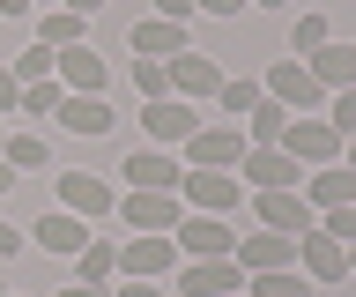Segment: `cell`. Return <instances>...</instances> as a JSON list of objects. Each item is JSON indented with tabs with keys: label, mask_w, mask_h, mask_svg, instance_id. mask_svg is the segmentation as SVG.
<instances>
[{
	"label": "cell",
	"mask_w": 356,
	"mask_h": 297,
	"mask_svg": "<svg viewBox=\"0 0 356 297\" xmlns=\"http://www.w3.org/2000/svg\"><path fill=\"white\" fill-rule=\"evenodd\" d=\"M171 246H178V260H230L238 252V230H230V216H193L186 208V223L171 230Z\"/></svg>",
	"instance_id": "6da1fadb"
},
{
	"label": "cell",
	"mask_w": 356,
	"mask_h": 297,
	"mask_svg": "<svg viewBox=\"0 0 356 297\" xmlns=\"http://www.w3.org/2000/svg\"><path fill=\"white\" fill-rule=\"evenodd\" d=\"M178 268V246L171 230H134V238H119V275L127 282H156V275Z\"/></svg>",
	"instance_id": "7a4b0ae2"
},
{
	"label": "cell",
	"mask_w": 356,
	"mask_h": 297,
	"mask_svg": "<svg viewBox=\"0 0 356 297\" xmlns=\"http://www.w3.org/2000/svg\"><path fill=\"white\" fill-rule=\"evenodd\" d=\"M252 216H260V230H282V238H312V230H319V208L305 201V186L252 193Z\"/></svg>",
	"instance_id": "3957f363"
},
{
	"label": "cell",
	"mask_w": 356,
	"mask_h": 297,
	"mask_svg": "<svg viewBox=\"0 0 356 297\" xmlns=\"http://www.w3.org/2000/svg\"><path fill=\"white\" fill-rule=\"evenodd\" d=\"M141 134H149V149H186L200 134V112L186 97H156V104H141Z\"/></svg>",
	"instance_id": "277c9868"
},
{
	"label": "cell",
	"mask_w": 356,
	"mask_h": 297,
	"mask_svg": "<svg viewBox=\"0 0 356 297\" xmlns=\"http://www.w3.org/2000/svg\"><path fill=\"white\" fill-rule=\"evenodd\" d=\"M178 201L193 208V216H230V208L245 201V179L238 171H186V179H178Z\"/></svg>",
	"instance_id": "5b68a950"
},
{
	"label": "cell",
	"mask_w": 356,
	"mask_h": 297,
	"mask_svg": "<svg viewBox=\"0 0 356 297\" xmlns=\"http://www.w3.org/2000/svg\"><path fill=\"white\" fill-rule=\"evenodd\" d=\"M260 90L275 97V104H282L289 119H312V104L327 97V90H319V82H312V67H305V60H275V67L260 74Z\"/></svg>",
	"instance_id": "8992f818"
},
{
	"label": "cell",
	"mask_w": 356,
	"mask_h": 297,
	"mask_svg": "<svg viewBox=\"0 0 356 297\" xmlns=\"http://www.w3.org/2000/svg\"><path fill=\"white\" fill-rule=\"evenodd\" d=\"M238 156H245V127H230V119H216L186 141V171H238Z\"/></svg>",
	"instance_id": "52a82bcc"
},
{
	"label": "cell",
	"mask_w": 356,
	"mask_h": 297,
	"mask_svg": "<svg viewBox=\"0 0 356 297\" xmlns=\"http://www.w3.org/2000/svg\"><path fill=\"white\" fill-rule=\"evenodd\" d=\"M238 179H245V193H282V186H305V163L289 149H245Z\"/></svg>",
	"instance_id": "ba28073f"
},
{
	"label": "cell",
	"mask_w": 356,
	"mask_h": 297,
	"mask_svg": "<svg viewBox=\"0 0 356 297\" xmlns=\"http://www.w3.org/2000/svg\"><path fill=\"white\" fill-rule=\"evenodd\" d=\"M119 223L127 230H178L186 201L178 193H134V186H119Z\"/></svg>",
	"instance_id": "9c48e42d"
},
{
	"label": "cell",
	"mask_w": 356,
	"mask_h": 297,
	"mask_svg": "<svg viewBox=\"0 0 356 297\" xmlns=\"http://www.w3.org/2000/svg\"><path fill=\"white\" fill-rule=\"evenodd\" d=\"M52 208H67V216H111V208H119V186L111 179H97V171H60V201Z\"/></svg>",
	"instance_id": "30bf717a"
},
{
	"label": "cell",
	"mask_w": 356,
	"mask_h": 297,
	"mask_svg": "<svg viewBox=\"0 0 356 297\" xmlns=\"http://www.w3.org/2000/svg\"><path fill=\"white\" fill-rule=\"evenodd\" d=\"M282 149L297 163H312V171H319V163H341V134H334L327 119H289V127H282Z\"/></svg>",
	"instance_id": "8fae6325"
},
{
	"label": "cell",
	"mask_w": 356,
	"mask_h": 297,
	"mask_svg": "<svg viewBox=\"0 0 356 297\" xmlns=\"http://www.w3.org/2000/svg\"><path fill=\"white\" fill-rule=\"evenodd\" d=\"M119 179H127L134 193H178V179H186V171H178L171 149H134V156L119 163Z\"/></svg>",
	"instance_id": "7c38bea8"
},
{
	"label": "cell",
	"mask_w": 356,
	"mask_h": 297,
	"mask_svg": "<svg viewBox=\"0 0 356 297\" xmlns=\"http://www.w3.org/2000/svg\"><path fill=\"white\" fill-rule=\"evenodd\" d=\"M52 82H60L67 97H104V82H111V67L97 60L89 45H67L60 60H52Z\"/></svg>",
	"instance_id": "4fadbf2b"
},
{
	"label": "cell",
	"mask_w": 356,
	"mask_h": 297,
	"mask_svg": "<svg viewBox=\"0 0 356 297\" xmlns=\"http://www.w3.org/2000/svg\"><path fill=\"white\" fill-rule=\"evenodd\" d=\"M30 246H44L52 260H74V252L89 246V223H82V216H67V208H44L38 223H30Z\"/></svg>",
	"instance_id": "5bb4252c"
},
{
	"label": "cell",
	"mask_w": 356,
	"mask_h": 297,
	"mask_svg": "<svg viewBox=\"0 0 356 297\" xmlns=\"http://www.w3.org/2000/svg\"><path fill=\"white\" fill-rule=\"evenodd\" d=\"M222 90V60L216 52H178L171 60V97H186V104H200V97Z\"/></svg>",
	"instance_id": "9a60e30c"
},
{
	"label": "cell",
	"mask_w": 356,
	"mask_h": 297,
	"mask_svg": "<svg viewBox=\"0 0 356 297\" xmlns=\"http://www.w3.org/2000/svg\"><path fill=\"white\" fill-rule=\"evenodd\" d=\"M230 290H245L238 260H186L178 268V297H230Z\"/></svg>",
	"instance_id": "2e32d148"
},
{
	"label": "cell",
	"mask_w": 356,
	"mask_h": 297,
	"mask_svg": "<svg viewBox=\"0 0 356 297\" xmlns=\"http://www.w3.org/2000/svg\"><path fill=\"white\" fill-rule=\"evenodd\" d=\"M245 275H267V268H297V238H282V230H252V238H238V252H230Z\"/></svg>",
	"instance_id": "e0dca14e"
},
{
	"label": "cell",
	"mask_w": 356,
	"mask_h": 297,
	"mask_svg": "<svg viewBox=\"0 0 356 297\" xmlns=\"http://www.w3.org/2000/svg\"><path fill=\"white\" fill-rule=\"evenodd\" d=\"M297 275L305 282H341L349 275V252L334 246L327 230H312V238H297Z\"/></svg>",
	"instance_id": "ac0fdd59"
},
{
	"label": "cell",
	"mask_w": 356,
	"mask_h": 297,
	"mask_svg": "<svg viewBox=\"0 0 356 297\" xmlns=\"http://www.w3.org/2000/svg\"><path fill=\"white\" fill-rule=\"evenodd\" d=\"M305 201L327 216V208H356V171L349 163H319V171H305Z\"/></svg>",
	"instance_id": "d6986e66"
},
{
	"label": "cell",
	"mask_w": 356,
	"mask_h": 297,
	"mask_svg": "<svg viewBox=\"0 0 356 297\" xmlns=\"http://www.w3.org/2000/svg\"><path fill=\"white\" fill-rule=\"evenodd\" d=\"M67 127V134H82V141H97V134H111V104L104 97H60V112H52Z\"/></svg>",
	"instance_id": "ffe728a7"
},
{
	"label": "cell",
	"mask_w": 356,
	"mask_h": 297,
	"mask_svg": "<svg viewBox=\"0 0 356 297\" xmlns=\"http://www.w3.org/2000/svg\"><path fill=\"white\" fill-rule=\"evenodd\" d=\"M305 67H312L319 90H356V45H319Z\"/></svg>",
	"instance_id": "44dd1931"
},
{
	"label": "cell",
	"mask_w": 356,
	"mask_h": 297,
	"mask_svg": "<svg viewBox=\"0 0 356 297\" xmlns=\"http://www.w3.org/2000/svg\"><path fill=\"white\" fill-rule=\"evenodd\" d=\"M134 52H141V60H178V52H193V45H186V23H163V15H149V23L134 30Z\"/></svg>",
	"instance_id": "7402d4cb"
},
{
	"label": "cell",
	"mask_w": 356,
	"mask_h": 297,
	"mask_svg": "<svg viewBox=\"0 0 356 297\" xmlns=\"http://www.w3.org/2000/svg\"><path fill=\"white\" fill-rule=\"evenodd\" d=\"M238 127H245V149H282V127H289V112L275 104V97H260V104H252V112L238 119Z\"/></svg>",
	"instance_id": "603a6c76"
},
{
	"label": "cell",
	"mask_w": 356,
	"mask_h": 297,
	"mask_svg": "<svg viewBox=\"0 0 356 297\" xmlns=\"http://www.w3.org/2000/svg\"><path fill=\"white\" fill-rule=\"evenodd\" d=\"M111 275H119V238H89V246L74 252V282H89V290H104Z\"/></svg>",
	"instance_id": "cb8c5ba5"
},
{
	"label": "cell",
	"mask_w": 356,
	"mask_h": 297,
	"mask_svg": "<svg viewBox=\"0 0 356 297\" xmlns=\"http://www.w3.org/2000/svg\"><path fill=\"white\" fill-rule=\"evenodd\" d=\"M38 45H52V52H67V45H89V15H74V8H44Z\"/></svg>",
	"instance_id": "d4e9b609"
},
{
	"label": "cell",
	"mask_w": 356,
	"mask_h": 297,
	"mask_svg": "<svg viewBox=\"0 0 356 297\" xmlns=\"http://www.w3.org/2000/svg\"><path fill=\"white\" fill-rule=\"evenodd\" d=\"M260 82H252V74H222V90H216V104H222V119H230V127H238L245 112H252V104H260Z\"/></svg>",
	"instance_id": "484cf974"
},
{
	"label": "cell",
	"mask_w": 356,
	"mask_h": 297,
	"mask_svg": "<svg viewBox=\"0 0 356 297\" xmlns=\"http://www.w3.org/2000/svg\"><path fill=\"white\" fill-rule=\"evenodd\" d=\"M245 297H312V282L297 268H267V275H245Z\"/></svg>",
	"instance_id": "4316f807"
},
{
	"label": "cell",
	"mask_w": 356,
	"mask_h": 297,
	"mask_svg": "<svg viewBox=\"0 0 356 297\" xmlns=\"http://www.w3.org/2000/svg\"><path fill=\"white\" fill-rule=\"evenodd\" d=\"M319 45H334V30L327 15H297V30H289V60H312Z\"/></svg>",
	"instance_id": "83f0119b"
},
{
	"label": "cell",
	"mask_w": 356,
	"mask_h": 297,
	"mask_svg": "<svg viewBox=\"0 0 356 297\" xmlns=\"http://www.w3.org/2000/svg\"><path fill=\"white\" fill-rule=\"evenodd\" d=\"M0 156H8V171H44V134H8Z\"/></svg>",
	"instance_id": "f1b7e54d"
},
{
	"label": "cell",
	"mask_w": 356,
	"mask_h": 297,
	"mask_svg": "<svg viewBox=\"0 0 356 297\" xmlns=\"http://www.w3.org/2000/svg\"><path fill=\"white\" fill-rule=\"evenodd\" d=\"M134 90L149 97V104H156V97H171V60H141V52H134Z\"/></svg>",
	"instance_id": "f546056e"
},
{
	"label": "cell",
	"mask_w": 356,
	"mask_h": 297,
	"mask_svg": "<svg viewBox=\"0 0 356 297\" xmlns=\"http://www.w3.org/2000/svg\"><path fill=\"white\" fill-rule=\"evenodd\" d=\"M60 97H67L60 82H22V104H15V112L22 119H52V112H60Z\"/></svg>",
	"instance_id": "4dcf8cb0"
},
{
	"label": "cell",
	"mask_w": 356,
	"mask_h": 297,
	"mask_svg": "<svg viewBox=\"0 0 356 297\" xmlns=\"http://www.w3.org/2000/svg\"><path fill=\"white\" fill-rule=\"evenodd\" d=\"M52 60H60L52 45H30V52H15V60H8V74H15V82H52Z\"/></svg>",
	"instance_id": "1f68e13d"
},
{
	"label": "cell",
	"mask_w": 356,
	"mask_h": 297,
	"mask_svg": "<svg viewBox=\"0 0 356 297\" xmlns=\"http://www.w3.org/2000/svg\"><path fill=\"white\" fill-rule=\"evenodd\" d=\"M319 230H327L341 252H356V208H327V216H319Z\"/></svg>",
	"instance_id": "d6a6232c"
},
{
	"label": "cell",
	"mask_w": 356,
	"mask_h": 297,
	"mask_svg": "<svg viewBox=\"0 0 356 297\" xmlns=\"http://www.w3.org/2000/svg\"><path fill=\"white\" fill-rule=\"evenodd\" d=\"M22 246H30V230H15V223H8V216H0V260H15Z\"/></svg>",
	"instance_id": "836d02e7"
},
{
	"label": "cell",
	"mask_w": 356,
	"mask_h": 297,
	"mask_svg": "<svg viewBox=\"0 0 356 297\" xmlns=\"http://www.w3.org/2000/svg\"><path fill=\"white\" fill-rule=\"evenodd\" d=\"M15 104H22V82H15V74H8V67H0V119L15 112Z\"/></svg>",
	"instance_id": "e575fe53"
},
{
	"label": "cell",
	"mask_w": 356,
	"mask_h": 297,
	"mask_svg": "<svg viewBox=\"0 0 356 297\" xmlns=\"http://www.w3.org/2000/svg\"><path fill=\"white\" fill-rule=\"evenodd\" d=\"M156 15L163 23H193V0H156Z\"/></svg>",
	"instance_id": "d590c367"
},
{
	"label": "cell",
	"mask_w": 356,
	"mask_h": 297,
	"mask_svg": "<svg viewBox=\"0 0 356 297\" xmlns=\"http://www.w3.org/2000/svg\"><path fill=\"white\" fill-rule=\"evenodd\" d=\"M245 0H193V15H238Z\"/></svg>",
	"instance_id": "8d00e7d4"
},
{
	"label": "cell",
	"mask_w": 356,
	"mask_h": 297,
	"mask_svg": "<svg viewBox=\"0 0 356 297\" xmlns=\"http://www.w3.org/2000/svg\"><path fill=\"white\" fill-rule=\"evenodd\" d=\"M111 297H163V290H156V282H119Z\"/></svg>",
	"instance_id": "74e56055"
},
{
	"label": "cell",
	"mask_w": 356,
	"mask_h": 297,
	"mask_svg": "<svg viewBox=\"0 0 356 297\" xmlns=\"http://www.w3.org/2000/svg\"><path fill=\"white\" fill-rule=\"evenodd\" d=\"M67 8H74V15H97V8H111V0H67Z\"/></svg>",
	"instance_id": "f35d334b"
},
{
	"label": "cell",
	"mask_w": 356,
	"mask_h": 297,
	"mask_svg": "<svg viewBox=\"0 0 356 297\" xmlns=\"http://www.w3.org/2000/svg\"><path fill=\"white\" fill-rule=\"evenodd\" d=\"M60 297H104V290H89V282H67V290Z\"/></svg>",
	"instance_id": "ab89813d"
},
{
	"label": "cell",
	"mask_w": 356,
	"mask_h": 297,
	"mask_svg": "<svg viewBox=\"0 0 356 297\" xmlns=\"http://www.w3.org/2000/svg\"><path fill=\"white\" fill-rule=\"evenodd\" d=\"M0 15H30V0H0Z\"/></svg>",
	"instance_id": "60d3db41"
},
{
	"label": "cell",
	"mask_w": 356,
	"mask_h": 297,
	"mask_svg": "<svg viewBox=\"0 0 356 297\" xmlns=\"http://www.w3.org/2000/svg\"><path fill=\"white\" fill-rule=\"evenodd\" d=\"M22 179V171H8V156H0V193H8V186H15Z\"/></svg>",
	"instance_id": "b9f144b4"
},
{
	"label": "cell",
	"mask_w": 356,
	"mask_h": 297,
	"mask_svg": "<svg viewBox=\"0 0 356 297\" xmlns=\"http://www.w3.org/2000/svg\"><path fill=\"white\" fill-rule=\"evenodd\" d=\"M341 163H349V171H356V134H349V141H341Z\"/></svg>",
	"instance_id": "7bdbcfd3"
},
{
	"label": "cell",
	"mask_w": 356,
	"mask_h": 297,
	"mask_svg": "<svg viewBox=\"0 0 356 297\" xmlns=\"http://www.w3.org/2000/svg\"><path fill=\"white\" fill-rule=\"evenodd\" d=\"M252 8H289V0H252Z\"/></svg>",
	"instance_id": "ee69618b"
},
{
	"label": "cell",
	"mask_w": 356,
	"mask_h": 297,
	"mask_svg": "<svg viewBox=\"0 0 356 297\" xmlns=\"http://www.w3.org/2000/svg\"><path fill=\"white\" fill-rule=\"evenodd\" d=\"M44 8H67V0H44Z\"/></svg>",
	"instance_id": "f6af8a7d"
},
{
	"label": "cell",
	"mask_w": 356,
	"mask_h": 297,
	"mask_svg": "<svg viewBox=\"0 0 356 297\" xmlns=\"http://www.w3.org/2000/svg\"><path fill=\"white\" fill-rule=\"evenodd\" d=\"M0 141H8V119H0Z\"/></svg>",
	"instance_id": "bcb514c9"
},
{
	"label": "cell",
	"mask_w": 356,
	"mask_h": 297,
	"mask_svg": "<svg viewBox=\"0 0 356 297\" xmlns=\"http://www.w3.org/2000/svg\"><path fill=\"white\" fill-rule=\"evenodd\" d=\"M0 297H22V290H0Z\"/></svg>",
	"instance_id": "7dc6e473"
},
{
	"label": "cell",
	"mask_w": 356,
	"mask_h": 297,
	"mask_svg": "<svg viewBox=\"0 0 356 297\" xmlns=\"http://www.w3.org/2000/svg\"><path fill=\"white\" fill-rule=\"evenodd\" d=\"M349 268H356V252H349Z\"/></svg>",
	"instance_id": "c3c4849f"
},
{
	"label": "cell",
	"mask_w": 356,
	"mask_h": 297,
	"mask_svg": "<svg viewBox=\"0 0 356 297\" xmlns=\"http://www.w3.org/2000/svg\"><path fill=\"white\" fill-rule=\"evenodd\" d=\"M230 297H245V290H230Z\"/></svg>",
	"instance_id": "681fc988"
}]
</instances>
